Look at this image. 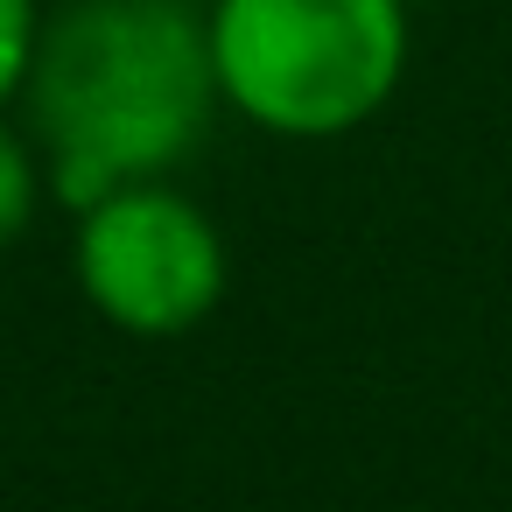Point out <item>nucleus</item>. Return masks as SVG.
Listing matches in <instances>:
<instances>
[{
	"label": "nucleus",
	"mask_w": 512,
	"mask_h": 512,
	"mask_svg": "<svg viewBox=\"0 0 512 512\" xmlns=\"http://www.w3.org/2000/svg\"><path fill=\"white\" fill-rule=\"evenodd\" d=\"M43 22H50V0H0V113H15V99L29 85Z\"/></svg>",
	"instance_id": "nucleus-5"
},
{
	"label": "nucleus",
	"mask_w": 512,
	"mask_h": 512,
	"mask_svg": "<svg viewBox=\"0 0 512 512\" xmlns=\"http://www.w3.org/2000/svg\"><path fill=\"white\" fill-rule=\"evenodd\" d=\"M71 281L106 330L134 344H176L225 309L232 246L211 204L176 176L120 183L71 211Z\"/></svg>",
	"instance_id": "nucleus-3"
},
{
	"label": "nucleus",
	"mask_w": 512,
	"mask_h": 512,
	"mask_svg": "<svg viewBox=\"0 0 512 512\" xmlns=\"http://www.w3.org/2000/svg\"><path fill=\"white\" fill-rule=\"evenodd\" d=\"M50 211V169L43 148L29 141V127L15 113H0V260H8Z\"/></svg>",
	"instance_id": "nucleus-4"
},
{
	"label": "nucleus",
	"mask_w": 512,
	"mask_h": 512,
	"mask_svg": "<svg viewBox=\"0 0 512 512\" xmlns=\"http://www.w3.org/2000/svg\"><path fill=\"white\" fill-rule=\"evenodd\" d=\"M225 120L323 148L393 113L414 71L407 0H197Z\"/></svg>",
	"instance_id": "nucleus-2"
},
{
	"label": "nucleus",
	"mask_w": 512,
	"mask_h": 512,
	"mask_svg": "<svg viewBox=\"0 0 512 512\" xmlns=\"http://www.w3.org/2000/svg\"><path fill=\"white\" fill-rule=\"evenodd\" d=\"M64 211L176 176L225 120L197 0H50L15 99Z\"/></svg>",
	"instance_id": "nucleus-1"
}]
</instances>
